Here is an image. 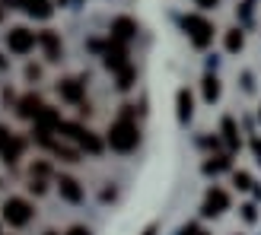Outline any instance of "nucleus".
<instances>
[{"label": "nucleus", "mask_w": 261, "mask_h": 235, "mask_svg": "<svg viewBox=\"0 0 261 235\" xmlns=\"http://www.w3.org/2000/svg\"><path fill=\"white\" fill-rule=\"evenodd\" d=\"M137 140H140V134H137V124L130 118H118L109 130V146L115 153H130L137 146Z\"/></svg>", "instance_id": "obj_1"}, {"label": "nucleus", "mask_w": 261, "mask_h": 235, "mask_svg": "<svg viewBox=\"0 0 261 235\" xmlns=\"http://www.w3.org/2000/svg\"><path fill=\"white\" fill-rule=\"evenodd\" d=\"M181 25H185V32L191 35V42L198 45V48H207V45L214 42V25L207 22L204 16H185Z\"/></svg>", "instance_id": "obj_2"}, {"label": "nucleus", "mask_w": 261, "mask_h": 235, "mask_svg": "<svg viewBox=\"0 0 261 235\" xmlns=\"http://www.w3.org/2000/svg\"><path fill=\"white\" fill-rule=\"evenodd\" d=\"M0 216H4L10 226H25L32 219V203L22 200V197H10L4 203V210H0Z\"/></svg>", "instance_id": "obj_3"}, {"label": "nucleus", "mask_w": 261, "mask_h": 235, "mask_svg": "<svg viewBox=\"0 0 261 235\" xmlns=\"http://www.w3.org/2000/svg\"><path fill=\"white\" fill-rule=\"evenodd\" d=\"M35 32H29L25 25H16V29L7 32V48L13 51V54H29V51L35 48Z\"/></svg>", "instance_id": "obj_4"}, {"label": "nucleus", "mask_w": 261, "mask_h": 235, "mask_svg": "<svg viewBox=\"0 0 261 235\" xmlns=\"http://www.w3.org/2000/svg\"><path fill=\"white\" fill-rule=\"evenodd\" d=\"M22 146H25V143H22L19 137H13L7 127H0V156H4V162L13 165V162L22 156Z\"/></svg>", "instance_id": "obj_5"}, {"label": "nucleus", "mask_w": 261, "mask_h": 235, "mask_svg": "<svg viewBox=\"0 0 261 235\" xmlns=\"http://www.w3.org/2000/svg\"><path fill=\"white\" fill-rule=\"evenodd\" d=\"M130 38H137V22L130 16H118L112 22V42L124 45V42H130Z\"/></svg>", "instance_id": "obj_6"}, {"label": "nucleus", "mask_w": 261, "mask_h": 235, "mask_svg": "<svg viewBox=\"0 0 261 235\" xmlns=\"http://www.w3.org/2000/svg\"><path fill=\"white\" fill-rule=\"evenodd\" d=\"M106 67H109L112 73H121L124 67H130V64H127V51H124V45L112 42V45L106 48Z\"/></svg>", "instance_id": "obj_7"}, {"label": "nucleus", "mask_w": 261, "mask_h": 235, "mask_svg": "<svg viewBox=\"0 0 261 235\" xmlns=\"http://www.w3.org/2000/svg\"><path fill=\"white\" fill-rule=\"evenodd\" d=\"M229 207V197H226V191H220V188H211L207 191V200H204V216H220Z\"/></svg>", "instance_id": "obj_8"}, {"label": "nucleus", "mask_w": 261, "mask_h": 235, "mask_svg": "<svg viewBox=\"0 0 261 235\" xmlns=\"http://www.w3.org/2000/svg\"><path fill=\"white\" fill-rule=\"evenodd\" d=\"M58 191H61V197L67 200V203H80V200H83V188H80V181L70 178V175H61V178H58Z\"/></svg>", "instance_id": "obj_9"}, {"label": "nucleus", "mask_w": 261, "mask_h": 235, "mask_svg": "<svg viewBox=\"0 0 261 235\" xmlns=\"http://www.w3.org/2000/svg\"><path fill=\"white\" fill-rule=\"evenodd\" d=\"M19 10H25L35 19H48L51 16V0H19Z\"/></svg>", "instance_id": "obj_10"}, {"label": "nucleus", "mask_w": 261, "mask_h": 235, "mask_svg": "<svg viewBox=\"0 0 261 235\" xmlns=\"http://www.w3.org/2000/svg\"><path fill=\"white\" fill-rule=\"evenodd\" d=\"M58 89H61V99L73 102V105H83V83L80 80H64Z\"/></svg>", "instance_id": "obj_11"}, {"label": "nucleus", "mask_w": 261, "mask_h": 235, "mask_svg": "<svg viewBox=\"0 0 261 235\" xmlns=\"http://www.w3.org/2000/svg\"><path fill=\"white\" fill-rule=\"evenodd\" d=\"M38 42H42L48 61H61V38L55 32H42V35H38Z\"/></svg>", "instance_id": "obj_12"}, {"label": "nucleus", "mask_w": 261, "mask_h": 235, "mask_svg": "<svg viewBox=\"0 0 261 235\" xmlns=\"http://www.w3.org/2000/svg\"><path fill=\"white\" fill-rule=\"evenodd\" d=\"M45 105H42V99L38 96H25L22 102H19V114L22 118H38V111H42Z\"/></svg>", "instance_id": "obj_13"}, {"label": "nucleus", "mask_w": 261, "mask_h": 235, "mask_svg": "<svg viewBox=\"0 0 261 235\" xmlns=\"http://www.w3.org/2000/svg\"><path fill=\"white\" fill-rule=\"evenodd\" d=\"M191 118V96H188V89H181L178 93V121H188Z\"/></svg>", "instance_id": "obj_14"}, {"label": "nucleus", "mask_w": 261, "mask_h": 235, "mask_svg": "<svg viewBox=\"0 0 261 235\" xmlns=\"http://www.w3.org/2000/svg\"><path fill=\"white\" fill-rule=\"evenodd\" d=\"M223 137H226V143L232 150L239 146V134H236V121H232V118H223Z\"/></svg>", "instance_id": "obj_15"}, {"label": "nucleus", "mask_w": 261, "mask_h": 235, "mask_svg": "<svg viewBox=\"0 0 261 235\" xmlns=\"http://www.w3.org/2000/svg\"><path fill=\"white\" fill-rule=\"evenodd\" d=\"M204 99H207V102H217V99H220V83H217V76H204Z\"/></svg>", "instance_id": "obj_16"}, {"label": "nucleus", "mask_w": 261, "mask_h": 235, "mask_svg": "<svg viewBox=\"0 0 261 235\" xmlns=\"http://www.w3.org/2000/svg\"><path fill=\"white\" fill-rule=\"evenodd\" d=\"M239 48H242V32L239 29L226 32V51H239Z\"/></svg>", "instance_id": "obj_17"}, {"label": "nucleus", "mask_w": 261, "mask_h": 235, "mask_svg": "<svg viewBox=\"0 0 261 235\" xmlns=\"http://www.w3.org/2000/svg\"><path fill=\"white\" fill-rule=\"evenodd\" d=\"M118 86H121V89L134 86V67H124V70L118 73Z\"/></svg>", "instance_id": "obj_18"}, {"label": "nucleus", "mask_w": 261, "mask_h": 235, "mask_svg": "<svg viewBox=\"0 0 261 235\" xmlns=\"http://www.w3.org/2000/svg\"><path fill=\"white\" fill-rule=\"evenodd\" d=\"M232 181H236L239 191H249V188H252V178L245 175V172H236V175H232Z\"/></svg>", "instance_id": "obj_19"}, {"label": "nucleus", "mask_w": 261, "mask_h": 235, "mask_svg": "<svg viewBox=\"0 0 261 235\" xmlns=\"http://www.w3.org/2000/svg\"><path fill=\"white\" fill-rule=\"evenodd\" d=\"M226 165H229V159H226V156H220L217 162H207V172H220V168H226Z\"/></svg>", "instance_id": "obj_20"}, {"label": "nucleus", "mask_w": 261, "mask_h": 235, "mask_svg": "<svg viewBox=\"0 0 261 235\" xmlns=\"http://www.w3.org/2000/svg\"><path fill=\"white\" fill-rule=\"evenodd\" d=\"M29 191H32V194H45V181H42V178H32Z\"/></svg>", "instance_id": "obj_21"}, {"label": "nucleus", "mask_w": 261, "mask_h": 235, "mask_svg": "<svg viewBox=\"0 0 261 235\" xmlns=\"http://www.w3.org/2000/svg\"><path fill=\"white\" fill-rule=\"evenodd\" d=\"M38 73H42L38 67H25V76H29V80H38Z\"/></svg>", "instance_id": "obj_22"}, {"label": "nucleus", "mask_w": 261, "mask_h": 235, "mask_svg": "<svg viewBox=\"0 0 261 235\" xmlns=\"http://www.w3.org/2000/svg\"><path fill=\"white\" fill-rule=\"evenodd\" d=\"M252 150H255V156H258V162H261V140H252Z\"/></svg>", "instance_id": "obj_23"}, {"label": "nucleus", "mask_w": 261, "mask_h": 235, "mask_svg": "<svg viewBox=\"0 0 261 235\" xmlns=\"http://www.w3.org/2000/svg\"><path fill=\"white\" fill-rule=\"evenodd\" d=\"M67 235H89V232H86V229H83V226H73V229H70V232H67Z\"/></svg>", "instance_id": "obj_24"}, {"label": "nucleus", "mask_w": 261, "mask_h": 235, "mask_svg": "<svg viewBox=\"0 0 261 235\" xmlns=\"http://www.w3.org/2000/svg\"><path fill=\"white\" fill-rule=\"evenodd\" d=\"M181 235H201V232L194 229V226H185V229H181Z\"/></svg>", "instance_id": "obj_25"}, {"label": "nucleus", "mask_w": 261, "mask_h": 235, "mask_svg": "<svg viewBox=\"0 0 261 235\" xmlns=\"http://www.w3.org/2000/svg\"><path fill=\"white\" fill-rule=\"evenodd\" d=\"M201 7H217V0H198Z\"/></svg>", "instance_id": "obj_26"}, {"label": "nucleus", "mask_w": 261, "mask_h": 235, "mask_svg": "<svg viewBox=\"0 0 261 235\" xmlns=\"http://www.w3.org/2000/svg\"><path fill=\"white\" fill-rule=\"evenodd\" d=\"M143 235H156V226H150V229H147V232H143Z\"/></svg>", "instance_id": "obj_27"}, {"label": "nucleus", "mask_w": 261, "mask_h": 235, "mask_svg": "<svg viewBox=\"0 0 261 235\" xmlns=\"http://www.w3.org/2000/svg\"><path fill=\"white\" fill-rule=\"evenodd\" d=\"M45 235H58V232H45Z\"/></svg>", "instance_id": "obj_28"}, {"label": "nucleus", "mask_w": 261, "mask_h": 235, "mask_svg": "<svg viewBox=\"0 0 261 235\" xmlns=\"http://www.w3.org/2000/svg\"><path fill=\"white\" fill-rule=\"evenodd\" d=\"M0 16H4V10H0Z\"/></svg>", "instance_id": "obj_29"}, {"label": "nucleus", "mask_w": 261, "mask_h": 235, "mask_svg": "<svg viewBox=\"0 0 261 235\" xmlns=\"http://www.w3.org/2000/svg\"><path fill=\"white\" fill-rule=\"evenodd\" d=\"M61 4H67V0H61Z\"/></svg>", "instance_id": "obj_30"}, {"label": "nucleus", "mask_w": 261, "mask_h": 235, "mask_svg": "<svg viewBox=\"0 0 261 235\" xmlns=\"http://www.w3.org/2000/svg\"><path fill=\"white\" fill-rule=\"evenodd\" d=\"M201 235H204V232H201Z\"/></svg>", "instance_id": "obj_31"}]
</instances>
